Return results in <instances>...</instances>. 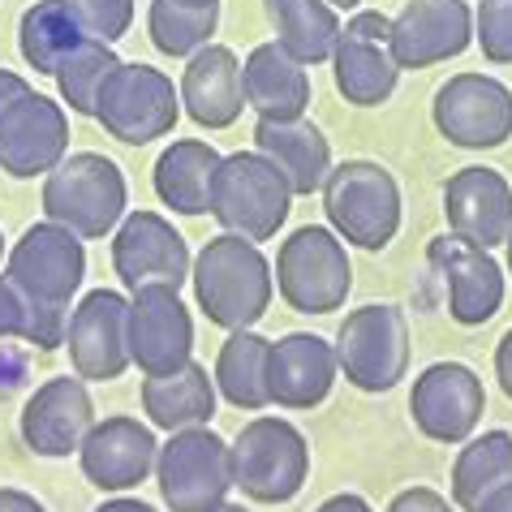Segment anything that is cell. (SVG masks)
Segmentation results:
<instances>
[{
	"mask_svg": "<svg viewBox=\"0 0 512 512\" xmlns=\"http://www.w3.org/2000/svg\"><path fill=\"white\" fill-rule=\"evenodd\" d=\"M190 280L207 323L224 327V332H246L259 323L276 289L272 263L263 259V250L237 233L211 237L190 263Z\"/></svg>",
	"mask_w": 512,
	"mask_h": 512,
	"instance_id": "obj_1",
	"label": "cell"
},
{
	"mask_svg": "<svg viewBox=\"0 0 512 512\" xmlns=\"http://www.w3.org/2000/svg\"><path fill=\"white\" fill-rule=\"evenodd\" d=\"M125 173L99 151H74L44 177V216L69 229L78 241L117 233L125 220Z\"/></svg>",
	"mask_w": 512,
	"mask_h": 512,
	"instance_id": "obj_2",
	"label": "cell"
},
{
	"mask_svg": "<svg viewBox=\"0 0 512 512\" xmlns=\"http://www.w3.org/2000/svg\"><path fill=\"white\" fill-rule=\"evenodd\" d=\"M323 211L345 246L383 250L401 229V186L375 160L332 164L323 181Z\"/></svg>",
	"mask_w": 512,
	"mask_h": 512,
	"instance_id": "obj_3",
	"label": "cell"
},
{
	"mask_svg": "<svg viewBox=\"0 0 512 512\" xmlns=\"http://www.w3.org/2000/svg\"><path fill=\"white\" fill-rule=\"evenodd\" d=\"M293 207L289 181L276 173L272 160H263L259 151H233L224 155L211 181V216L224 233H237L246 241H267L284 229Z\"/></svg>",
	"mask_w": 512,
	"mask_h": 512,
	"instance_id": "obj_4",
	"label": "cell"
},
{
	"mask_svg": "<svg viewBox=\"0 0 512 512\" xmlns=\"http://www.w3.org/2000/svg\"><path fill=\"white\" fill-rule=\"evenodd\" d=\"M233 487L254 504H289L306 487L310 444L289 418H254L229 444Z\"/></svg>",
	"mask_w": 512,
	"mask_h": 512,
	"instance_id": "obj_5",
	"label": "cell"
},
{
	"mask_svg": "<svg viewBox=\"0 0 512 512\" xmlns=\"http://www.w3.org/2000/svg\"><path fill=\"white\" fill-rule=\"evenodd\" d=\"M276 289L297 315H332L353 289L345 241L323 224H302L276 250Z\"/></svg>",
	"mask_w": 512,
	"mask_h": 512,
	"instance_id": "obj_6",
	"label": "cell"
},
{
	"mask_svg": "<svg viewBox=\"0 0 512 512\" xmlns=\"http://www.w3.org/2000/svg\"><path fill=\"white\" fill-rule=\"evenodd\" d=\"M177 117L181 95L173 78L142 61H121L95 95V121L125 147H147V142L173 134Z\"/></svg>",
	"mask_w": 512,
	"mask_h": 512,
	"instance_id": "obj_7",
	"label": "cell"
},
{
	"mask_svg": "<svg viewBox=\"0 0 512 512\" xmlns=\"http://www.w3.org/2000/svg\"><path fill=\"white\" fill-rule=\"evenodd\" d=\"M332 349L336 371L358 392H392L409 371V323L401 306L371 302L349 310Z\"/></svg>",
	"mask_w": 512,
	"mask_h": 512,
	"instance_id": "obj_8",
	"label": "cell"
},
{
	"mask_svg": "<svg viewBox=\"0 0 512 512\" xmlns=\"http://www.w3.org/2000/svg\"><path fill=\"white\" fill-rule=\"evenodd\" d=\"M155 482L168 512H216L233 491V452L207 426L177 431L155 457Z\"/></svg>",
	"mask_w": 512,
	"mask_h": 512,
	"instance_id": "obj_9",
	"label": "cell"
},
{
	"mask_svg": "<svg viewBox=\"0 0 512 512\" xmlns=\"http://www.w3.org/2000/svg\"><path fill=\"white\" fill-rule=\"evenodd\" d=\"M82 276H87V250H82L74 233L52 220L31 224L13 241L5 259V280L22 297L44 306H69L74 293L82 289Z\"/></svg>",
	"mask_w": 512,
	"mask_h": 512,
	"instance_id": "obj_10",
	"label": "cell"
},
{
	"mask_svg": "<svg viewBox=\"0 0 512 512\" xmlns=\"http://www.w3.org/2000/svg\"><path fill=\"white\" fill-rule=\"evenodd\" d=\"M435 130L461 151H491L512 138V91L491 74H452L431 104Z\"/></svg>",
	"mask_w": 512,
	"mask_h": 512,
	"instance_id": "obj_11",
	"label": "cell"
},
{
	"mask_svg": "<svg viewBox=\"0 0 512 512\" xmlns=\"http://www.w3.org/2000/svg\"><path fill=\"white\" fill-rule=\"evenodd\" d=\"M190 246L160 211H130L112 233V267L130 293L181 289L190 280Z\"/></svg>",
	"mask_w": 512,
	"mask_h": 512,
	"instance_id": "obj_12",
	"label": "cell"
},
{
	"mask_svg": "<svg viewBox=\"0 0 512 512\" xmlns=\"http://www.w3.org/2000/svg\"><path fill=\"white\" fill-rule=\"evenodd\" d=\"M388 26H392L388 13L366 9V13H353L336 35L332 78H336V91L345 95L353 108H379V104H388L396 91L401 65L392 61Z\"/></svg>",
	"mask_w": 512,
	"mask_h": 512,
	"instance_id": "obj_13",
	"label": "cell"
},
{
	"mask_svg": "<svg viewBox=\"0 0 512 512\" xmlns=\"http://www.w3.org/2000/svg\"><path fill=\"white\" fill-rule=\"evenodd\" d=\"M482 409H487V388H482L474 366L465 362L426 366L414 379V392H409V418L435 444H465V439H474Z\"/></svg>",
	"mask_w": 512,
	"mask_h": 512,
	"instance_id": "obj_14",
	"label": "cell"
},
{
	"mask_svg": "<svg viewBox=\"0 0 512 512\" xmlns=\"http://www.w3.org/2000/svg\"><path fill=\"white\" fill-rule=\"evenodd\" d=\"M125 345L142 375H173L194 362V319L177 289H142L125 306Z\"/></svg>",
	"mask_w": 512,
	"mask_h": 512,
	"instance_id": "obj_15",
	"label": "cell"
},
{
	"mask_svg": "<svg viewBox=\"0 0 512 512\" xmlns=\"http://www.w3.org/2000/svg\"><path fill=\"white\" fill-rule=\"evenodd\" d=\"M426 259L439 272L448 289V315L461 327H482L487 319L500 315L504 306V267L491 259V250L469 246L465 237L444 233L431 237Z\"/></svg>",
	"mask_w": 512,
	"mask_h": 512,
	"instance_id": "obj_16",
	"label": "cell"
},
{
	"mask_svg": "<svg viewBox=\"0 0 512 512\" xmlns=\"http://www.w3.org/2000/svg\"><path fill=\"white\" fill-rule=\"evenodd\" d=\"M69 155V117L61 99L31 91L0 117V168L9 177H48Z\"/></svg>",
	"mask_w": 512,
	"mask_h": 512,
	"instance_id": "obj_17",
	"label": "cell"
},
{
	"mask_svg": "<svg viewBox=\"0 0 512 512\" xmlns=\"http://www.w3.org/2000/svg\"><path fill=\"white\" fill-rule=\"evenodd\" d=\"M474 44V9L465 0H409L388 26V48L401 69H431Z\"/></svg>",
	"mask_w": 512,
	"mask_h": 512,
	"instance_id": "obj_18",
	"label": "cell"
},
{
	"mask_svg": "<svg viewBox=\"0 0 512 512\" xmlns=\"http://www.w3.org/2000/svg\"><path fill=\"white\" fill-rule=\"evenodd\" d=\"M125 306L130 297L117 289H91L69 315V362L78 379L108 383L121 379L130 366V345H125Z\"/></svg>",
	"mask_w": 512,
	"mask_h": 512,
	"instance_id": "obj_19",
	"label": "cell"
},
{
	"mask_svg": "<svg viewBox=\"0 0 512 512\" xmlns=\"http://www.w3.org/2000/svg\"><path fill=\"white\" fill-rule=\"evenodd\" d=\"M444 216L448 229L465 237L469 246L495 250L512 233V186L504 181V173H495L487 164L457 168L444 181Z\"/></svg>",
	"mask_w": 512,
	"mask_h": 512,
	"instance_id": "obj_20",
	"label": "cell"
},
{
	"mask_svg": "<svg viewBox=\"0 0 512 512\" xmlns=\"http://www.w3.org/2000/svg\"><path fill=\"white\" fill-rule=\"evenodd\" d=\"M95 426V401L78 375H56L22 409V444L35 457H69Z\"/></svg>",
	"mask_w": 512,
	"mask_h": 512,
	"instance_id": "obj_21",
	"label": "cell"
},
{
	"mask_svg": "<svg viewBox=\"0 0 512 512\" xmlns=\"http://www.w3.org/2000/svg\"><path fill=\"white\" fill-rule=\"evenodd\" d=\"M155 457H160L155 431L125 414L95 422L91 435L78 448L82 474L99 491H130L138 482H147L155 469Z\"/></svg>",
	"mask_w": 512,
	"mask_h": 512,
	"instance_id": "obj_22",
	"label": "cell"
},
{
	"mask_svg": "<svg viewBox=\"0 0 512 512\" xmlns=\"http://www.w3.org/2000/svg\"><path fill=\"white\" fill-rule=\"evenodd\" d=\"M267 401L280 409H315L332 396L336 349L315 332H289L267 345Z\"/></svg>",
	"mask_w": 512,
	"mask_h": 512,
	"instance_id": "obj_23",
	"label": "cell"
},
{
	"mask_svg": "<svg viewBox=\"0 0 512 512\" xmlns=\"http://www.w3.org/2000/svg\"><path fill=\"white\" fill-rule=\"evenodd\" d=\"M181 108L190 112L203 130H229L246 108V87H241V61L224 44L198 48L181 74Z\"/></svg>",
	"mask_w": 512,
	"mask_h": 512,
	"instance_id": "obj_24",
	"label": "cell"
},
{
	"mask_svg": "<svg viewBox=\"0 0 512 512\" xmlns=\"http://www.w3.org/2000/svg\"><path fill=\"white\" fill-rule=\"evenodd\" d=\"M241 87H246V108L259 112V121H302L310 108L306 65L293 61L276 39L250 48L241 61Z\"/></svg>",
	"mask_w": 512,
	"mask_h": 512,
	"instance_id": "obj_25",
	"label": "cell"
},
{
	"mask_svg": "<svg viewBox=\"0 0 512 512\" xmlns=\"http://www.w3.org/2000/svg\"><path fill=\"white\" fill-rule=\"evenodd\" d=\"M254 151L276 164V173L289 181L293 194L323 190L332 173V147L315 121H259L254 125Z\"/></svg>",
	"mask_w": 512,
	"mask_h": 512,
	"instance_id": "obj_26",
	"label": "cell"
},
{
	"mask_svg": "<svg viewBox=\"0 0 512 512\" xmlns=\"http://www.w3.org/2000/svg\"><path fill=\"white\" fill-rule=\"evenodd\" d=\"M142 409H147L151 426L168 435L207 426L216 414V379L198 362H186L173 375H147L142 379Z\"/></svg>",
	"mask_w": 512,
	"mask_h": 512,
	"instance_id": "obj_27",
	"label": "cell"
},
{
	"mask_svg": "<svg viewBox=\"0 0 512 512\" xmlns=\"http://www.w3.org/2000/svg\"><path fill=\"white\" fill-rule=\"evenodd\" d=\"M220 160L224 155L203 138H177L173 147H164L151 173L160 203H168L177 216H207L211 181H216Z\"/></svg>",
	"mask_w": 512,
	"mask_h": 512,
	"instance_id": "obj_28",
	"label": "cell"
},
{
	"mask_svg": "<svg viewBox=\"0 0 512 512\" xmlns=\"http://www.w3.org/2000/svg\"><path fill=\"white\" fill-rule=\"evenodd\" d=\"M267 22L276 31V44L302 65L332 61L340 18L327 0H263Z\"/></svg>",
	"mask_w": 512,
	"mask_h": 512,
	"instance_id": "obj_29",
	"label": "cell"
},
{
	"mask_svg": "<svg viewBox=\"0 0 512 512\" xmlns=\"http://www.w3.org/2000/svg\"><path fill=\"white\" fill-rule=\"evenodd\" d=\"M508 482H512V435L487 431L478 439H465L457 465H452V508L478 512Z\"/></svg>",
	"mask_w": 512,
	"mask_h": 512,
	"instance_id": "obj_30",
	"label": "cell"
},
{
	"mask_svg": "<svg viewBox=\"0 0 512 512\" xmlns=\"http://www.w3.org/2000/svg\"><path fill=\"white\" fill-rule=\"evenodd\" d=\"M78 44H87V35L78 31L74 13L65 9V0H35L18 22V48L22 61L35 74H56V65L65 61Z\"/></svg>",
	"mask_w": 512,
	"mask_h": 512,
	"instance_id": "obj_31",
	"label": "cell"
},
{
	"mask_svg": "<svg viewBox=\"0 0 512 512\" xmlns=\"http://www.w3.org/2000/svg\"><path fill=\"white\" fill-rule=\"evenodd\" d=\"M267 345L259 332H229L220 358H216V388L237 409H267Z\"/></svg>",
	"mask_w": 512,
	"mask_h": 512,
	"instance_id": "obj_32",
	"label": "cell"
},
{
	"mask_svg": "<svg viewBox=\"0 0 512 512\" xmlns=\"http://www.w3.org/2000/svg\"><path fill=\"white\" fill-rule=\"evenodd\" d=\"M220 26V5H181V0H151L147 13V31L151 44L160 48L164 56H194L198 48L211 44Z\"/></svg>",
	"mask_w": 512,
	"mask_h": 512,
	"instance_id": "obj_33",
	"label": "cell"
},
{
	"mask_svg": "<svg viewBox=\"0 0 512 512\" xmlns=\"http://www.w3.org/2000/svg\"><path fill=\"white\" fill-rule=\"evenodd\" d=\"M117 65H121V56L112 52L108 44H95V39L78 44L61 65H56V74H52L56 91H61V104L69 112H78V117H95V95H99L104 78Z\"/></svg>",
	"mask_w": 512,
	"mask_h": 512,
	"instance_id": "obj_34",
	"label": "cell"
},
{
	"mask_svg": "<svg viewBox=\"0 0 512 512\" xmlns=\"http://www.w3.org/2000/svg\"><path fill=\"white\" fill-rule=\"evenodd\" d=\"M65 9L74 13L78 31L95 39V44H117L134 22V0H65Z\"/></svg>",
	"mask_w": 512,
	"mask_h": 512,
	"instance_id": "obj_35",
	"label": "cell"
},
{
	"mask_svg": "<svg viewBox=\"0 0 512 512\" xmlns=\"http://www.w3.org/2000/svg\"><path fill=\"white\" fill-rule=\"evenodd\" d=\"M474 39L491 65H512V0H482L474 13Z\"/></svg>",
	"mask_w": 512,
	"mask_h": 512,
	"instance_id": "obj_36",
	"label": "cell"
},
{
	"mask_svg": "<svg viewBox=\"0 0 512 512\" xmlns=\"http://www.w3.org/2000/svg\"><path fill=\"white\" fill-rule=\"evenodd\" d=\"M388 512H457L448 495H439L431 487H405L401 495H392Z\"/></svg>",
	"mask_w": 512,
	"mask_h": 512,
	"instance_id": "obj_37",
	"label": "cell"
},
{
	"mask_svg": "<svg viewBox=\"0 0 512 512\" xmlns=\"http://www.w3.org/2000/svg\"><path fill=\"white\" fill-rule=\"evenodd\" d=\"M22 327H26V306H22V293L0 276V340L5 336H18L22 340Z\"/></svg>",
	"mask_w": 512,
	"mask_h": 512,
	"instance_id": "obj_38",
	"label": "cell"
},
{
	"mask_svg": "<svg viewBox=\"0 0 512 512\" xmlns=\"http://www.w3.org/2000/svg\"><path fill=\"white\" fill-rule=\"evenodd\" d=\"M26 95H31V82H26L22 74H13V69H0V117Z\"/></svg>",
	"mask_w": 512,
	"mask_h": 512,
	"instance_id": "obj_39",
	"label": "cell"
},
{
	"mask_svg": "<svg viewBox=\"0 0 512 512\" xmlns=\"http://www.w3.org/2000/svg\"><path fill=\"white\" fill-rule=\"evenodd\" d=\"M495 375H500V388L512 401V327L500 336V345H495Z\"/></svg>",
	"mask_w": 512,
	"mask_h": 512,
	"instance_id": "obj_40",
	"label": "cell"
},
{
	"mask_svg": "<svg viewBox=\"0 0 512 512\" xmlns=\"http://www.w3.org/2000/svg\"><path fill=\"white\" fill-rule=\"evenodd\" d=\"M0 512H48V508L18 487H0Z\"/></svg>",
	"mask_w": 512,
	"mask_h": 512,
	"instance_id": "obj_41",
	"label": "cell"
},
{
	"mask_svg": "<svg viewBox=\"0 0 512 512\" xmlns=\"http://www.w3.org/2000/svg\"><path fill=\"white\" fill-rule=\"evenodd\" d=\"M315 512H375V508L366 504L362 495H353V491H340V495H332V500H323Z\"/></svg>",
	"mask_w": 512,
	"mask_h": 512,
	"instance_id": "obj_42",
	"label": "cell"
},
{
	"mask_svg": "<svg viewBox=\"0 0 512 512\" xmlns=\"http://www.w3.org/2000/svg\"><path fill=\"white\" fill-rule=\"evenodd\" d=\"M478 512H512V482H508V487H500V491H495L491 500L482 504Z\"/></svg>",
	"mask_w": 512,
	"mask_h": 512,
	"instance_id": "obj_43",
	"label": "cell"
},
{
	"mask_svg": "<svg viewBox=\"0 0 512 512\" xmlns=\"http://www.w3.org/2000/svg\"><path fill=\"white\" fill-rule=\"evenodd\" d=\"M95 512H155V508L142 504V500H108V504H99Z\"/></svg>",
	"mask_w": 512,
	"mask_h": 512,
	"instance_id": "obj_44",
	"label": "cell"
},
{
	"mask_svg": "<svg viewBox=\"0 0 512 512\" xmlns=\"http://www.w3.org/2000/svg\"><path fill=\"white\" fill-rule=\"evenodd\" d=\"M327 5H332V9L340 13V9H358V5H362V0H327Z\"/></svg>",
	"mask_w": 512,
	"mask_h": 512,
	"instance_id": "obj_45",
	"label": "cell"
},
{
	"mask_svg": "<svg viewBox=\"0 0 512 512\" xmlns=\"http://www.w3.org/2000/svg\"><path fill=\"white\" fill-rule=\"evenodd\" d=\"M181 5H198V9H207V5H220V0H181Z\"/></svg>",
	"mask_w": 512,
	"mask_h": 512,
	"instance_id": "obj_46",
	"label": "cell"
},
{
	"mask_svg": "<svg viewBox=\"0 0 512 512\" xmlns=\"http://www.w3.org/2000/svg\"><path fill=\"white\" fill-rule=\"evenodd\" d=\"M216 512H246V508H241V504H224V508H216Z\"/></svg>",
	"mask_w": 512,
	"mask_h": 512,
	"instance_id": "obj_47",
	"label": "cell"
},
{
	"mask_svg": "<svg viewBox=\"0 0 512 512\" xmlns=\"http://www.w3.org/2000/svg\"><path fill=\"white\" fill-rule=\"evenodd\" d=\"M504 246H508V272H512V233H508V241H504Z\"/></svg>",
	"mask_w": 512,
	"mask_h": 512,
	"instance_id": "obj_48",
	"label": "cell"
},
{
	"mask_svg": "<svg viewBox=\"0 0 512 512\" xmlns=\"http://www.w3.org/2000/svg\"><path fill=\"white\" fill-rule=\"evenodd\" d=\"M0 259H5V237H0Z\"/></svg>",
	"mask_w": 512,
	"mask_h": 512,
	"instance_id": "obj_49",
	"label": "cell"
}]
</instances>
